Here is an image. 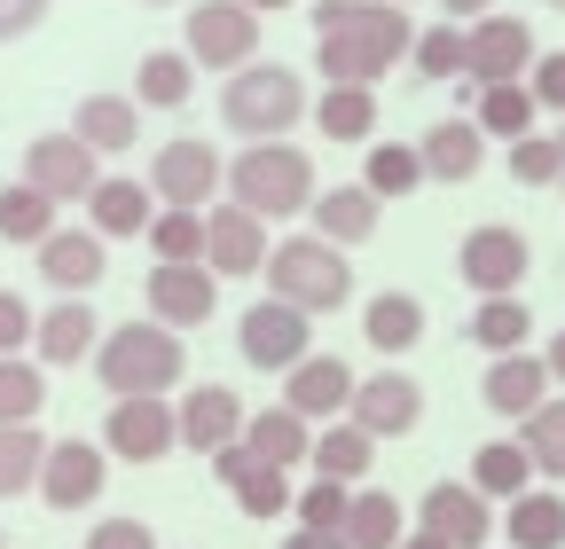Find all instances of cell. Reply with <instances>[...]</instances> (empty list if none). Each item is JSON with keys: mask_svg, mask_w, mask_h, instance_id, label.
<instances>
[{"mask_svg": "<svg viewBox=\"0 0 565 549\" xmlns=\"http://www.w3.org/2000/svg\"><path fill=\"white\" fill-rule=\"evenodd\" d=\"M401 55H416V24L401 0H322L315 9V72L330 87H377Z\"/></svg>", "mask_w": 565, "mask_h": 549, "instance_id": "cell-1", "label": "cell"}, {"mask_svg": "<svg viewBox=\"0 0 565 549\" xmlns=\"http://www.w3.org/2000/svg\"><path fill=\"white\" fill-rule=\"evenodd\" d=\"M189 354H181V330L166 322H118L103 346H95V385L110 400H141V392H166L181 385Z\"/></svg>", "mask_w": 565, "mask_h": 549, "instance_id": "cell-2", "label": "cell"}, {"mask_svg": "<svg viewBox=\"0 0 565 549\" xmlns=\"http://www.w3.org/2000/svg\"><path fill=\"white\" fill-rule=\"evenodd\" d=\"M228 189L244 213L259 220H282V213H315V158L299 142H244V158L228 165Z\"/></svg>", "mask_w": 565, "mask_h": 549, "instance_id": "cell-3", "label": "cell"}, {"mask_svg": "<svg viewBox=\"0 0 565 549\" xmlns=\"http://www.w3.org/2000/svg\"><path fill=\"white\" fill-rule=\"evenodd\" d=\"M307 118V79L282 72V63H252L221 87V126L244 133V142H275V133H291Z\"/></svg>", "mask_w": 565, "mask_h": 549, "instance_id": "cell-4", "label": "cell"}, {"mask_svg": "<svg viewBox=\"0 0 565 549\" xmlns=\"http://www.w3.org/2000/svg\"><path fill=\"white\" fill-rule=\"evenodd\" d=\"M267 299L299 306V314H330V306L353 299V267L322 236H282L275 259H267Z\"/></svg>", "mask_w": 565, "mask_h": 549, "instance_id": "cell-5", "label": "cell"}, {"mask_svg": "<svg viewBox=\"0 0 565 549\" xmlns=\"http://www.w3.org/2000/svg\"><path fill=\"white\" fill-rule=\"evenodd\" d=\"M189 63H204V72H252L259 63V17L244 9V0H196L189 9Z\"/></svg>", "mask_w": 565, "mask_h": 549, "instance_id": "cell-6", "label": "cell"}, {"mask_svg": "<svg viewBox=\"0 0 565 549\" xmlns=\"http://www.w3.org/2000/svg\"><path fill=\"white\" fill-rule=\"evenodd\" d=\"M228 181V158L204 142V133H173V142L150 158V189L173 204V213H204L212 189Z\"/></svg>", "mask_w": 565, "mask_h": 549, "instance_id": "cell-7", "label": "cell"}, {"mask_svg": "<svg viewBox=\"0 0 565 549\" xmlns=\"http://www.w3.org/2000/svg\"><path fill=\"white\" fill-rule=\"evenodd\" d=\"M526 267H534V251H526V236H519V228H503V220L471 228V236H463V251H456V274H463L479 299H519Z\"/></svg>", "mask_w": 565, "mask_h": 549, "instance_id": "cell-8", "label": "cell"}, {"mask_svg": "<svg viewBox=\"0 0 565 549\" xmlns=\"http://www.w3.org/2000/svg\"><path fill=\"white\" fill-rule=\"evenodd\" d=\"M236 346H244L252 369H282V377H291V369L315 354V322H307L299 306H282V299H259V306L236 322Z\"/></svg>", "mask_w": 565, "mask_h": 549, "instance_id": "cell-9", "label": "cell"}, {"mask_svg": "<svg viewBox=\"0 0 565 549\" xmlns=\"http://www.w3.org/2000/svg\"><path fill=\"white\" fill-rule=\"evenodd\" d=\"M103 448L126 455V463H158L181 448V408L166 392H141V400H110V424H103Z\"/></svg>", "mask_w": 565, "mask_h": 549, "instance_id": "cell-10", "label": "cell"}, {"mask_svg": "<svg viewBox=\"0 0 565 549\" xmlns=\"http://www.w3.org/2000/svg\"><path fill=\"white\" fill-rule=\"evenodd\" d=\"M24 181H32L40 196H55V204H87V196L103 189L95 150L79 142V133H40V142L24 150Z\"/></svg>", "mask_w": 565, "mask_h": 549, "instance_id": "cell-11", "label": "cell"}, {"mask_svg": "<svg viewBox=\"0 0 565 549\" xmlns=\"http://www.w3.org/2000/svg\"><path fill=\"white\" fill-rule=\"evenodd\" d=\"M212 306H221V274L204 259H158L150 267V322L189 330V322H212Z\"/></svg>", "mask_w": 565, "mask_h": 549, "instance_id": "cell-12", "label": "cell"}, {"mask_svg": "<svg viewBox=\"0 0 565 549\" xmlns=\"http://www.w3.org/2000/svg\"><path fill=\"white\" fill-rule=\"evenodd\" d=\"M275 244H267V220L244 213V204H212L204 213V267L212 274H267Z\"/></svg>", "mask_w": 565, "mask_h": 549, "instance_id": "cell-13", "label": "cell"}, {"mask_svg": "<svg viewBox=\"0 0 565 549\" xmlns=\"http://www.w3.org/2000/svg\"><path fill=\"white\" fill-rule=\"evenodd\" d=\"M534 32L519 24V17H479L471 24V63H463V72L479 79V87H519L526 72H534Z\"/></svg>", "mask_w": 565, "mask_h": 549, "instance_id": "cell-14", "label": "cell"}, {"mask_svg": "<svg viewBox=\"0 0 565 549\" xmlns=\"http://www.w3.org/2000/svg\"><path fill=\"white\" fill-rule=\"evenodd\" d=\"M416 417H424V385H416L408 369H377V377H362V392H353V408H345V424H362L370 440L416 432Z\"/></svg>", "mask_w": 565, "mask_h": 549, "instance_id": "cell-15", "label": "cell"}, {"mask_svg": "<svg viewBox=\"0 0 565 549\" xmlns=\"http://www.w3.org/2000/svg\"><path fill=\"white\" fill-rule=\"evenodd\" d=\"M416 526H424V534H440L448 549H487V534H494L487 495H479V487H463V478H440V487H424Z\"/></svg>", "mask_w": 565, "mask_h": 549, "instance_id": "cell-16", "label": "cell"}, {"mask_svg": "<svg viewBox=\"0 0 565 549\" xmlns=\"http://www.w3.org/2000/svg\"><path fill=\"white\" fill-rule=\"evenodd\" d=\"M244 424H252V408L236 400V385H196L181 400V448H196V455H228L244 440Z\"/></svg>", "mask_w": 565, "mask_h": 549, "instance_id": "cell-17", "label": "cell"}, {"mask_svg": "<svg viewBox=\"0 0 565 549\" xmlns=\"http://www.w3.org/2000/svg\"><path fill=\"white\" fill-rule=\"evenodd\" d=\"M353 392H362V377H353L338 354H307L291 369V385H282V408L307 424H338V408H353Z\"/></svg>", "mask_w": 565, "mask_h": 549, "instance_id": "cell-18", "label": "cell"}, {"mask_svg": "<svg viewBox=\"0 0 565 549\" xmlns=\"http://www.w3.org/2000/svg\"><path fill=\"white\" fill-rule=\"evenodd\" d=\"M110 478V448H87V440H55L47 448V471H40V495L47 510H87Z\"/></svg>", "mask_w": 565, "mask_h": 549, "instance_id": "cell-19", "label": "cell"}, {"mask_svg": "<svg viewBox=\"0 0 565 549\" xmlns=\"http://www.w3.org/2000/svg\"><path fill=\"white\" fill-rule=\"evenodd\" d=\"M40 274H47L63 299H79V291H95L103 274H110V244H103L95 228H55V236L40 244Z\"/></svg>", "mask_w": 565, "mask_h": 549, "instance_id": "cell-20", "label": "cell"}, {"mask_svg": "<svg viewBox=\"0 0 565 549\" xmlns=\"http://www.w3.org/2000/svg\"><path fill=\"white\" fill-rule=\"evenodd\" d=\"M212 471L236 487V503L252 510V518H282V510H299V495H291V471H275V463H259L244 440L228 448V455H212Z\"/></svg>", "mask_w": 565, "mask_h": 549, "instance_id": "cell-21", "label": "cell"}, {"mask_svg": "<svg viewBox=\"0 0 565 549\" xmlns=\"http://www.w3.org/2000/svg\"><path fill=\"white\" fill-rule=\"evenodd\" d=\"M550 385H557V377H550L542 354H503V362H487V385H479V392H487L494 417H519V424H526L534 408L550 400Z\"/></svg>", "mask_w": 565, "mask_h": 549, "instance_id": "cell-22", "label": "cell"}, {"mask_svg": "<svg viewBox=\"0 0 565 549\" xmlns=\"http://www.w3.org/2000/svg\"><path fill=\"white\" fill-rule=\"evenodd\" d=\"M377 220H385V196H370L362 181H353V189H322L315 196V236L322 244H370L377 236Z\"/></svg>", "mask_w": 565, "mask_h": 549, "instance_id": "cell-23", "label": "cell"}, {"mask_svg": "<svg viewBox=\"0 0 565 549\" xmlns=\"http://www.w3.org/2000/svg\"><path fill=\"white\" fill-rule=\"evenodd\" d=\"M95 354V306L87 299H63L40 314V337H32V362L40 369H71V362H87Z\"/></svg>", "mask_w": 565, "mask_h": 549, "instance_id": "cell-24", "label": "cell"}, {"mask_svg": "<svg viewBox=\"0 0 565 549\" xmlns=\"http://www.w3.org/2000/svg\"><path fill=\"white\" fill-rule=\"evenodd\" d=\"M87 220H95V236L103 244H118V236H150V181H126V173H103V189L87 196Z\"/></svg>", "mask_w": 565, "mask_h": 549, "instance_id": "cell-25", "label": "cell"}, {"mask_svg": "<svg viewBox=\"0 0 565 549\" xmlns=\"http://www.w3.org/2000/svg\"><path fill=\"white\" fill-rule=\"evenodd\" d=\"M416 150H424V181H456V189H463V181L487 165V133H479L471 118H440Z\"/></svg>", "mask_w": 565, "mask_h": 549, "instance_id": "cell-26", "label": "cell"}, {"mask_svg": "<svg viewBox=\"0 0 565 549\" xmlns=\"http://www.w3.org/2000/svg\"><path fill=\"white\" fill-rule=\"evenodd\" d=\"M71 133L103 158V150H134L141 142V103L134 95H87L79 110H71Z\"/></svg>", "mask_w": 565, "mask_h": 549, "instance_id": "cell-27", "label": "cell"}, {"mask_svg": "<svg viewBox=\"0 0 565 549\" xmlns=\"http://www.w3.org/2000/svg\"><path fill=\"white\" fill-rule=\"evenodd\" d=\"M196 95V63H189V47H150L134 63V103L141 110H181Z\"/></svg>", "mask_w": 565, "mask_h": 549, "instance_id": "cell-28", "label": "cell"}, {"mask_svg": "<svg viewBox=\"0 0 565 549\" xmlns=\"http://www.w3.org/2000/svg\"><path fill=\"white\" fill-rule=\"evenodd\" d=\"M244 448L259 463H275V471H291V463L315 455V432H307V417H291V408H259V417L244 424Z\"/></svg>", "mask_w": 565, "mask_h": 549, "instance_id": "cell-29", "label": "cell"}, {"mask_svg": "<svg viewBox=\"0 0 565 549\" xmlns=\"http://www.w3.org/2000/svg\"><path fill=\"white\" fill-rule=\"evenodd\" d=\"M47 432L40 424H0V503H17L24 487H40V471H47Z\"/></svg>", "mask_w": 565, "mask_h": 549, "instance_id": "cell-30", "label": "cell"}, {"mask_svg": "<svg viewBox=\"0 0 565 549\" xmlns=\"http://www.w3.org/2000/svg\"><path fill=\"white\" fill-rule=\"evenodd\" d=\"M503 534H511V549H565V495H550V487H526V495L511 503Z\"/></svg>", "mask_w": 565, "mask_h": 549, "instance_id": "cell-31", "label": "cell"}, {"mask_svg": "<svg viewBox=\"0 0 565 549\" xmlns=\"http://www.w3.org/2000/svg\"><path fill=\"white\" fill-rule=\"evenodd\" d=\"M315 478H338V487H353L370 463H377V440L362 432V424H330V432H315Z\"/></svg>", "mask_w": 565, "mask_h": 549, "instance_id": "cell-32", "label": "cell"}, {"mask_svg": "<svg viewBox=\"0 0 565 549\" xmlns=\"http://www.w3.org/2000/svg\"><path fill=\"white\" fill-rule=\"evenodd\" d=\"M526 471H534V455H526L519 440H487V448L471 455V487H479L487 503H519V495H526Z\"/></svg>", "mask_w": 565, "mask_h": 549, "instance_id": "cell-33", "label": "cell"}, {"mask_svg": "<svg viewBox=\"0 0 565 549\" xmlns=\"http://www.w3.org/2000/svg\"><path fill=\"white\" fill-rule=\"evenodd\" d=\"M55 236V196H40L32 181H9L0 189V244H47Z\"/></svg>", "mask_w": 565, "mask_h": 549, "instance_id": "cell-34", "label": "cell"}, {"mask_svg": "<svg viewBox=\"0 0 565 549\" xmlns=\"http://www.w3.org/2000/svg\"><path fill=\"white\" fill-rule=\"evenodd\" d=\"M315 126L330 133V142H370L377 133V87H322Z\"/></svg>", "mask_w": 565, "mask_h": 549, "instance_id": "cell-35", "label": "cell"}, {"mask_svg": "<svg viewBox=\"0 0 565 549\" xmlns=\"http://www.w3.org/2000/svg\"><path fill=\"white\" fill-rule=\"evenodd\" d=\"M362 330H370V346H377V354H408L416 337H424V306H416L408 291H377L370 314H362Z\"/></svg>", "mask_w": 565, "mask_h": 549, "instance_id": "cell-36", "label": "cell"}, {"mask_svg": "<svg viewBox=\"0 0 565 549\" xmlns=\"http://www.w3.org/2000/svg\"><path fill=\"white\" fill-rule=\"evenodd\" d=\"M526 330H534L526 299H479V314H471V346H487L494 362H503V354H526Z\"/></svg>", "mask_w": 565, "mask_h": 549, "instance_id": "cell-37", "label": "cell"}, {"mask_svg": "<svg viewBox=\"0 0 565 549\" xmlns=\"http://www.w3.org/2000/svg\"><path fill=\"white\" fill-rule=\"evenodd\" d=\"M534 87L519 79V87H479V110H471V126L479 133H511V142H526V133H534Z\"/></svg>", "mask_w": 565, "mask_h": 549, "instance_id": "cell-38", "label": "cell"}, {"mask_svg": "<svg viewBox=\"0 0 565 549\" xmlns=\"http://www.w3.org/2000/svg\"><path fill=\"white\" fill-rule=\"evenodd\" d=\"M345 541L353 549H401L408 541L401 534V503L385 487H362V495H353V518H345Z\"/></svg>", "mask_w": 565, "mask_h": 549, "instance_id": "cell-39", "label": "cell"}, {"mask_svg": "<svg viewBox=\"0 0 565 549\" xmlns=\"http://www.w3.org/2000/svg\"><path fill=\"white\" fill-rule=\"evenodd\" d=\"M40 400H47L40 362H24V354H0V424H32V417H40Z\"/></svg>", "mask_w": 565, "mask_h": 549, "instance_id": "cell-40", "label": "cell"}, {"mask_svg": "<svg viewBox=\"0 0 565 549\" xmlns=\"http://www.w3.org/2000/svg\"><path fill=\"white\" fill-rule=\"evenodd\" d=\"M424 181V150L408 142H370V165H362V189L370 196H408Z\"/></svg>", "mask_w": 565, "mask_h": 549, "instance_id": "cell-41", "label": "cell"}, {"mask_svg": "<svg viewBox=\"0 0 565 549\" xmlns=\"http://www.w3.org/2000/svg\"><path fill=\"white\" fill-rule=\"evenodd\" d=\"M511 181L519 189H557L565 181V133H526V142H511Z\"/></svg>", "mask_w": 565, "mask_h": 549, "instance_id": "cell-42", "label": "cell"}, {"mask_svg": "<svg viewBox=\"0 0 565 549\" xmlns=\"http://www.w3.org/2000/svg\"><path fill=\"white\" fill-rule=\"evenodd\" d=\"M463 63H471V32H463V24L416 32V72H424V79H463Z\"/></svg>", "mask_w": 565, "mask_h": 549, "instance_id": "cell-43", "label": "cell"}, {"mask_svg": "<svg viewBox=\"0 0 565 549\" xmlns=\"http://www.w3.org/2000/svg\"><path fill=\"white\" fill-rule=\"evenodd\" d=\"M526 455H534V471H550V478H565V400H542L534 417H526V440H519Z\"/></svg>", "mask_w": 565, "mask_h": 549, "instance_id": "cell-44", "label": "cell"}, {"mask_svg": "<svg viewBox=\"0 0 565 549\" xmlns=\"http://www.w3.org/2000/svg\"><path fill=\"white\" fill-rule=\"evenodd\" d=\"M150 251L158 259H204V213H173L166 204V213L150 220Z\"/></svg>", "mask_w": 565, "mask_h": 549, "instance_id": "cell-45", "label": "cell"}, {"mask_svg": "<svg viewBox=\"0 0 565 549\" xmlns=\"http://www.w3.org/2000/svg\"><path fill=\"white\" fill-rule=\"evenodd\" d=\"M345 518H353V487H338V478H315V487L299 495V526H315V534H345Z\"/></svg>", "mask_w": 565, "mask_h": 549, "instance_id": "cell-46", "label": "cell"}, {"mask_svg": "<svg viewBox=\"0 0 565 549\" xmlns=\"http://www.w3.org/2000/svg\"><path fill=\"white\" fill-rule=\"evenodd\" d=\"M24 337H40V314L24 306V291H0V354H24Z\"/></svg>", "mask_w": 565, "mask_h": 549, "instance_id": "cell-47", "label": "cell"}, {"mask_svg": "<svg viewBox=\"0 0 565 549\" xmlns=\"http://www.w3.org/2000/svg\"><path fill=\"white\" fill-rule=\"evenodd\" d=\"M526 87H534V103H542V110H565V47H550V55L534 63Z\"/></svg>", "mask_w": 565, "mask_h": 549, "instance_id": "cell-48", "label": "cell"}, {"mask_svg": "<svg viewBox=\"0 0 565 549\" xmlns=\"http://www.w3.org/2000/svg\"><path fill=\"white\" fill-rule=\"evenodd\" d=\"M87 549H158V541H150V526H141V518H103V526L87 534Z\"/></svg>", "mask_w": 565, "mask_h": 549, "instance_id": "cell-49", "label": "cell"}, {"mask_svg": "<svg viewBox=\"0 0 565 549\" xmlns=\"http://www.w3.org/2000/svg\"><path fill=\"white\" fill-rule=\"evenodd\" d=\"M40 24H47V0H0V47L24 40V32H40Z\"/></svg>", "mask_w": 565, "mask_h": 549, "instance_id": "cell-50", "label": "cell"}, {"mask_svg": "<svg viewBox=\"0 0 565 549\" xmlns=\"http://www.w3.org/2000/svg\"><path fill=\"white\" fill-rule=\"evenodd\" d=\"M282 549H353V541H345V534H315V526H299Z\"/></svg>", "mask_w": 565, "mask_h": 549, "instance_id": "cell-51", "label": "cell"}, {"mask_svg": "<svg viewBox=\"0 0 565 549\" xmlns=\"http://www.w3.org/2000/svg\"><path fill=\"white\" fill-rule=\"evenodd\" d=\"M440 9H456V24H463V17L479 24V17H494V0H440Z\"/></svg>", "mask_w": 565, "mask_h": 549, "instance_id": "cell-52", "label": "cell"}, {"mask_svg": "<svg viewBox=\"0 0 565 549\" xmlns=\"http://www.w3.org/2000/svg\"><path fill=\"white\" fill-rule=\"evenodd\" d=\"M542 362H550V377H557V385H565V330H557V337H550V354H542Z\"/></svg>", "mask_w": 565, "mask_h": 549, "instance_id": "cell-53", "label": "cell"}, {"mask_svg": "<svg viewBox=\"0 0 565 549\" xmlns=\"http://www.w3.org/2000/svg\"><path fill=\"white\" fill-rule=\"evenodd\" d=\"M401 549H448V541H440V534H424V526H416V534H408Z\"/></svg>", "mask_w": 565, "mask_h": 549, "instance_id": "cell-54", "label": "cell"}, {"mask_svg": "<svg viewBox=\"0 0 565 549\" xmlns=\"http://www.w3.org/2000/svg\"><path fill=\"white\" fill-rule=\"evenodd\" d=\"M244 9H252V17H259V9H299V0H244Z\"/></svg>", "mask_w": 565, "mask_h": 549, "instance_id": "cell-55", "label": "cell"}, {"mask_svg": "<svg viewBox=\"0 0 565 549\" xmlns=\"http://www.w3.org/2000/svg\"><path fill=\"white\" fill-rule=\"evenodd\" d=\"M141 9H173V0H141Z\"/></svg>", "mask_w": 565, "mask_h": 549, "instance_id": "cell-56", "label": "cell"}, {"mask_svg": "<svg viewBox=\"0 0 565 549\" xmlns=\"http://www.w3.org/2000/svg\"><path fill=\"white\" fill-rule=\"evenodd\" d=\"M542 9H565V0H542Z\"/></svg>", "mask_w": 565, "mask_h": 549, "instance_id": "cell-57", "label": "cell"}, {"mask_svg": "<svg viewBox=\"0 0 565 549\" xmlns=\"http://www.w3.org/2000/svg\"><path fill=\"white\" fill-rule=\"evenodd\" d=\"M0 549H9V534H0Z\"/></svg>", "mask_w": 565, "mask_h": 549, "instance_id": "cell-58", "label": "cell"}, {"mask_svg": "<svg viewBox=\"0 0 565 549\" xmlns=\"http://www.w3.org/2000/svg\"><path fill=\"white\" fill-rule=\"evenodd\" d=\"M557 196H565V181H557Z\"/></svg>", "mask_w": 565, "mask_h": 549, "instance_id": "cell-59", "label": "cell"}]
</instances>
